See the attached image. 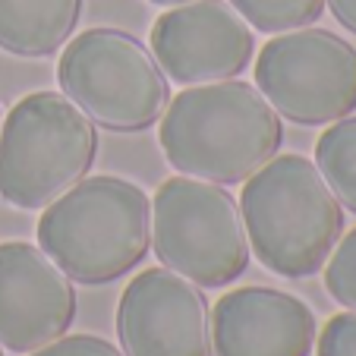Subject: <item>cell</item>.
Wrapping results in <instances>:
<instances>
[{"instance_id":"6da1fadb","label":"cell","mask_w":356,"mask_h":356,"mask_svg":"<svg viewBox=\"0 0 356 356\" xmlns=\"http://www.w3.org/2000/svg\"><path fill=\"white\" fill-rule=\"evenodd\" d=\"M158 139L174 170L234 186L281 152L284 117L249 82H205L170 98Z\"/></svg>"},{"instance_id":"7a4b0ae2","label":"cell","mask_w":356,"mask_h":356,"mask_svg":"<svg viewBox=\"0 0 356 356\" xmlns=\"http://www.w3.org/2000/svg\"><path fill=\"white\" fill-rule=\"evenodd\" d=\"M240 215L249 252L281 277L322 271L343 234V205L302 155H275L243 180Z\"/></svg>"},{"instance_id":"3957f363","label":"cell","mask_w":356,"mask_h":356,"mask_svg":"<svg viewBox=\"0 0 356 356\" xmlns=\"http://www.w3.org/2000/svg\"><path fill=\"white\" fill-rule=\"evenodd\" d=\"M38 246L73 281L98 287L129 275L152 246V199L123 177H82L44 205Z\"/></svg>"},{"instance_id":"277c9868","label":"cell","mask_w":356,"mask_h":356,"mask_svg":"<svg viewBox=\"0 0 356 356\" xmlns=\"http://www.w3.org/2000/svg\"><path fill=\"white\" fill-rule=\"evenodd\" d=\"M98 158V127L57 92H32L0 127V195L13 209H44L88 177Z\"/></svg>"},{"instance_id":"5b68a950","label":"cell","mask_w":356,"mask_h":356,"mask_svg":"<svg viewBox=\"0 0 356 356\" xmlns=\"http://www.w3.org/2000/svg\"><path fill=\"white\" fill-rule=\"evenodd\" d=\"M60 88L95 127L142 133L170 104V82L155 54L120 29H86L60 54Z\"/></svg>"},{"instance_id":"8992f818","label":"cell","mask_w":356,"mask_h":356,"mask_svg":"<svg viewBox=\"0 0 356 356\" xmlns=\"http://www.w3.org/2000/svg\"><path fill=\"white\" fill-rule=\"evenodd\" d=\"M155 256L164 268L218 290L249 268V240L240 202L224 186L195 177H170L155 193Z\"/></svg>"},{"instance_id":"52a82bcc","label":"cell","mask_w":356,"mask_h":356,"mask_svg":"<svg viewBox=\"0 0 356 356\" xmlns=\"http://www.w3.org/2000/svg\"><path fill=\"white\" fill-rule=\"evenodd\" d=\"M256 88L290 123L343 120L356 111V47L328 29L281 32L259 51Z\"/></svg>"},{"instance_id":"ba28073f","label":"cell","mask_w":356,"mask_h":356,"mask_svg":"<svg viewBox=\"0 0 356 356\" xmlns=\"http://www.w3.org/2000/svg\"><path fill=\"white\" fill-rule=\"evenodd\" d=\"M123 356H215L205 290L170 268L139 271L117 302Z\"/></svg>"},{"instance_id":"9c48e42d","label":"cell","mask_w":356,"mask_h":356,"mask_svg":"<svg viewBox=\"0 0 356 356\" xmlns=\"http://www.w3.org/2000/svg\"><path fill=\"white\" fill-rule=\"evenodd\" d=\"M152 54L180 86L236 79L252 63V26L227 0H189L155 19Z\"/></svg>"},{"instance_id":"30bf717a","label":"cell","mask_w":356,"mask_h":356,"mask_svg":"<svg viewBox=\"0 0 356 356\" xmlns=\"http://www.w3.org/2000/svg\"><path fill=\"white\" fill-rule=\"evenodd\" d=\"M76 284L41 246L0 243V347L32 353L76 322Z\"/></svg>"},{"instance_id":"8fae6325","label":"cell","mask_w":356,"mask_h":356,"mask_svg":"<svg viewBox=\"0 0 356 356\" xmlns=\"http://www.w3.org/2000/svg\"><path fill=\"white\" fill-rule=\"evenodd\" d=\"M316 337V312L275 287H236L211 312L215 356H309Z\"/></svg>"},{"instance_id":"7c38bea8","label":"cell","mask_w":356,"mask_h":356,"mask_svg":"<svg viewBox=\"0 0 356 356\" xmlns=\"http://www.w3.org/2000/svg\"><path fill=\"white\" fill-rule=\"evenodd\" d=\"M86 0H0V47L16 57H51L73 38Z\"/></svg>"},{"instance_id":"4fadbf2b","label":"cell","mask_w":356,"mask_h":356,"mask_svg":"<svg viewBox=\"0 0 356 356\" xmlns=\"http://www.w3.org/2000/svg\"><path fill=\"white\" fill-rule=\"evenodd\" d=\"M316 168L347 211L356 215V117L334 120L316 142Z\"/></svg>"},{"instance_id":"5bb4252c","label":"cell","mask_w":356,"mask_h":356,"mask_svg":"<svg viewBox=\"0 0 356 356\" xmlns=\"http://www.w3.org/2000/svg\"><path fill=\"white\" fill-rule=\"evenodd\" d=\"M230 7L259 32L281 35L312 26L325 13V0H230Z\"/></svg>"},{"instance_id":"9a60e30c","label":"cell","mask_w":356,"mask_h":356,"mask_svg":"<svg viewBox=\"0 0 356 356\" xmlns=\"http://www.w3.org/2000/svg\"><path fill=\"white\" fill-rule=\"evenodd\" d=\"M325 290L331 300L356 312V227L343 234V240H337V246L331 249L325 265Z\"/></svg>"},{"instance_id":"2e32d148","label":"cell","mask_w":356,"mask_h":356,"mask_svg":"<svg viewBox=\"0 0 356 356\" xmlns=\"http://www.w3.org/2000/svg\"><path fill=\"white\" fill-rule=\"evenodd\" d=\"M318 356H356V312H337L325 322L316 343Z\"/></svg>"},{"instance_id":"e0dca14e","label":"cell","mask_w":356,"mask_h":356,"mask_svg":"<svg viewBox=\"0 0 356 356\" xmlns=\"http://www.w3.org/2000/svg\"><path fill=\"white\" fill-rule=\"evenodd\" d=\"M29 356H123L111 341L98 334H63L44 347L32 350Z\"/></svg>"},{"instance_id":"ac0fdd59","label":"cell","mask_w":356,"mask_h":356,"mask_svg":"<svg viewBox=\"0 0 356 356\" xmlns=\"http://www.w3.org/2000/svg\"><path fill=\"white\" fill-rule=\"evenodd\" d=\"M331 7V13H334V19L341 22L347 32L356 35V0H325Z\"/></svg>"},{"instance_id":"d6986e66","label":"cell","mask_w":356,"mask_h":356,"mask_svg":"<svg viewBox=\"0 0 356 356\" xmlns=\"http://www.w3.org/2000/svg\"><path fill=\"white\" fill-rule=\"evenodd\" d=\"M158 7H177V3H189V0H152Z\"/></svg>"},{"instance_id":"ffe728a7","label":"cell","mask_w":356,"mask_h":356,"mask_svg":"<svg viewBox=\"0 0 356 356\" xmlns=\"http://www.w3.org/2000/svg\"><path fill=\"white\" fill-rule=\"evenodd\" d=\"M0 127H3V104H0Z\"/></svg>"},{"instance_id":"44dd1931","label":"cell","mask_w":356,"mask_h":356,"mask_svg":"<svg viewBox=\"0 0 356 356\" xmlns=\"http://www.w3.org/2000/svg\"><path fill=\"white\" fill-rule=\"evenodd\" d=\"M0 356H3V347H0Z\"/></svg>"}]
</instances>
